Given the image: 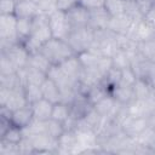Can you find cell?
<instances>
[{
  "label": "cell",
  "mask_w": 155,
  "mask_h": 155,
  "mask_svg": "<svg viewBox=\"0 0 155 155\" xmlns=\"http://www.w3.org/2000/svg\"><path fill=\"white\" fill-rule=\"evenodd\" d=\"M40 52L50 61L52 65H61L64 61L76 54L67 40L57 38H51L48 41L42 44Z\"/></svg>",
  "instance_id": "6da1fadb"
},
{
  "label": "cell",
  "mask_w": 155,
  "mask_h": 155,
  "mask_svg": "<svg viewBox=\"0 0 155 155\" xmlns=\"http://www.w3.org/2000/svg\"><path fill=\"white\" fill-rule=\"evenodd\" d=\"M93 40H94V30L91 29L88 25L73 28L70 34L67 38L68 44L70 45V47L74 50L76 54L90 50L92 47Z\"/></svg>",
  "instance_id": "7a4b0ae2"
},
{
  "label": "cell",
  "mask_w": 155,
  "mask_h": 155,
  "mask_svg": "<svg viewBox=\"0 0 155 155\" xmlns=\"http://www.w3.org/2000/svg\"><path fill=\"white\" fill-rule=\"evenodd\" d=\"M17 21L15 15H0V48L18 42Z\"/></svg>",
  "instance_id": "3957f363"
},
{
  "label": "cell",
  "mask_w": 155,
  "mask_h": 155,
  "mask_svg": "<svg viewBox=\"0 0 155 155\" xmlns=\"http://www.w3.org/2000/svg\"><path fill=\"white\" fill-rule=\"evenodd\" d=\"M48 24L52 31V38H57V39L67 40L68 35L73 29L67 17V13L59 10H57L56 12L48 16Z\"/></svg>",
  "instance_id": "277c9868"
},
{
  "label": "cell",
  "mask_w": 155,
  "mask_h": 155,
  "mask_svg": "<svg viewBox=\"0 0 155 155\" xmlns=\"http://www.w3.org/2000/svg\"><path fill=\"white\" fill-rule=\"evenodd\" d=\"M0 53L5 54L15 64V67L18 70L28 65V59H29L30 53L27 51L24 45L19 41L16 44H12L5 48H0Z\"/></svg>",
  "instance_id": "5b68a950"
},
{
  "label": "cell",
  "mask_w": 155,
  "mask_h": 155,
  "mask_svg": "<svg viewBox=\"0 0 155 155\" xmlns=\"http://www.w3.org/2000/svg\"><path fill=\"white\" fill-rule=\"evenodd\" d=\"M28 137L33 149L34 154H56L57 153V139L51 138L45 132L33 134V136H24Z\"/></svg>",
  "instance_id": "8992f818"
},
{
  "label": "cell",
  "mask_w": 155,
  "mask_h": 155,
  "mask_svg": "<svg viewBox=\"0 0 155 155\" xmlns=\"http://www.w3.org/2000/svg\"><path fill=\"white\" fill-rule=\"evenodd\" d=\"M127 35L137 44L143 42V41L149 40L155 36V28H153L144 18H142L139 21L133 22Z\"/></svg>",
  "instance_id": "52a82bcc"
},
{
  "label": "cell",
  "mask_w": 155,
  "mask_h": 155,
  "mask_svg": "<svg viewBox=\"0 0 155 155\" xmlns=\"http://www.w3.org/2000/svg\"><path fill=\"white\" fill-rule=\"evenodd\" d=\"M121 131L132 138H136L143 130L148 127L147 119L144 116H138V115H132L130 114L120 125Z\"/></svg>",
  "instance_id": "ba28073f"
},
{
  "label": "cell",
  "mask_w": 155,
  "mask_h": 155,
  "mask_svg": "<svg viewBox=\"0 0 155 155\" xmlns=\"http://www.w3.org/2000/svg\"><path fill=\"white\" fill-rule=\"evenodd\" d=\"M69 108H70V117L79 120L86 116V114L93 108V104L88 101L86 94L76 92V96L73 99V102L69 104Z\"/></svg>",
  "instance_id": "9c48e42d"
},
{
  "label": "cell",
  "mask_w": 155,
  "mask_h": 155,
  "mask_svg": "<svg viewBox=\"0 0 155 155\" xmlns=\"http://www.w3.org/2000/svg\"><path fill=\"white\" fill-rule=\"evenodd\" d=\"M18 74V78H19V81L22 84V86H25L28 84H31V85H40L46 80L47 78V74L40 69H36V68H33L30 65H27L22 69H19L17 71Z\"/></svg>",
  "instance_id": "30bf717a"
},
{
  "label": "cell",
  "mask_w": 155,
  "mask_h": 155,
  "mask_svg": "<svg viewBox=\"0 0 155 155\" xmlns=\"http://www.w3.org/2000/svg\"><path fill=\"white\" fill-rule=\"evenodd\" d=\"M67 17L71 24L73 28L79 27H87L90 21V10L84 7L80 4H76L74 7H71L69 11L65 12Z\"/></svg>",
  "instance_id": "8fae6325"
},
{
  "label": "cell",
  "mask_w": 155,
  "mask_h": 155,
  "mask_svg": "<svg viewBox=\"0 0 155 155\" xmlns=\"http://www.w3.org/2000/svg\"><path fill=\"white\" fill-rule=\"evenodd\" d=\"M110 18H111L110 13L104 7L90 10L88 27L91 29H93V30H104V29H108Z\"/></svg>",
  "instance_id": "7c38bea8"
},
{
  "label": "cell",
  "mask_w": 155,
  "mask_h": 155,
  "mask_svg": "<svg viewBox=\"0 0 155 155\" xmlns=\"http://www.w3.org/2000/svg\"><path fill=\"white\" fill-rule=\"evenodd\" d=\"M29 104L25 97V92H24V87L23 86H18L15 87L12 90H8V94L7 98L5 101V103L1 107H6L7 109H10L11 111L19 109L24 105Z\"/></svg>",
  "instance_id": "4fadbf2b"
},
{
  "label": "cell",
  "mask_w": 155,
  "mask_h": 155,
  "mask_svg": "<svg viewBox=\"0 0 155 155\" xmlns=\"http://www.w3.org/2000/svg\"><path fill=\"white\" fill-rule=\"evenodd\" d=\"M62 70L76 84H79V80L82 75V71H84V67L78 57V54L75 56H71L70 58H68L67 61H64L61 65Z\"/></svg>",
  "instance_id": "5bb4252c"
},
{
  "label": "cell",
  "mask_w": 155,
  "mask_h": 155,
  "mask_svg": "<svg viewBox=\"0 0 155 155\" xmlns=\"http://www.w3.org/2000/svg\"><path fill=\"white\" fill-rule=\"evenodd\" d=\"M76 133L73 130H65L57 139L56 154H73L76 148Z\"/></svg>",
  "instance_id": "9a60e30c"
},
{
  "label": "cell",
  "mask_w": 155,
  "mask_h": 155,
  "mask_svg": "<svg viewBox=\"0 0 155 155\" xmlns=\"http://www.w3.org/2000/svg\"><path fill=\"white\" fill-rule=\"evenodd\" d=\"M34 119V114H33V109L30 104H27L19 109H16L12 111L11 114V122L12 125L24 128L27 127Z\"/></svg>",
  "instance_id": "2e32d148"
},
{
  "label": "cell",
  "mask_w": 155,
  "mask_h": 155,
  "mask_svg": "<svg viewBox=\"0 0 155 155\" xmlns=\"http://www.w3.org/2000/svg\"><path fill=\"white\" fill-rule=\"evenodd\" d=\"M133 21L125 13H120L116 16H111L108 29L114 34H127Z\"/></svg>",
  "instance_id": "e0dca14e"
},
{
  "label": "cell",
  "mask_w": 155,
  "mask_h": 155,
  "mask_svg": "<svg viewBox=\"0 0 155 155\" xmlns=\"http://www.w3.org/2000/svg\"><path fill=\"white\" fill-rule=\"evenodd\" d=\"M110 94L115 98L116 102L125 104V105H130L133 101H136L132 86H125V85L119 84L117 86H115L110 90Z\"/></svg>",
  "instance_id": "ac0fdd59"
},
{
  "label": "cell",
  "mask_w": 155,
  "mask_h": 155,
  "mask_svg": "<svg viewBox=\"0 0 155 155\" xmlns=\"http://www.w3.org/2000/svg\"><path fill=\"white\" fill-rule=\"evenodd\" d=\"M31 109H33V114H34V119L40 120V121H47L48 119H51L52 116V108H53V103L41 98L38 102L30 104Z\"/></svg>",
  "instance_id": "d6986e66"
},
{
  "label": "cell",
  "mask_w": 155,
  "mask_h": 155,
  "mask_svg": "<svg viewBox=\"0 0 155 155\" xmlns=\"http://www.w3.org/2000/svg\"><path fill=\"white\" fill-rule=\"evenodd\" d=\"M39 15L36 0H22L16 4L15 16L17 18H34Z\"/></svg>",
  "instance_id": "ffe728a7"
},
{
  "label": "cell",
  "mask_w": 155,
  "mask_h": 155,
  "mask_svg": "<svg viewBox=\"0 0 155 155\" xmlns=\"http://www.w3.org/2000/svg\"><path fill=\"white\" fill-rule=\"evenodd\" d=\"M120 103L115 101V98L111 96V94H108L107 97H104L103 99H101L99 102H97L93 108L104 117H108V119H111V116L114 115L117 105Z\"/></svg>",
  "instance_id": "44dd1931"
},
{
  "label": "cell",
  "mask_w": 155,
  "mask_h": 155,
  "mask_svg": "<svg viewBox=\"0 0 155 155\" xmlns=\"http://www.w3.org/2000/svg\"><path fill=\"white\" fill-rule=\"evenodd\" d=\"M132 87H133V92H134L136 99L147 101V99H150V98L155 97L154 87L148 81H145L143 79H138L137 78V80H136V82H134V85Z\"/></svg>",
  "instance_id": "7402d4cb"
},
{
  "label": "cell",
  "mask_w": 155,
  "mask_h": 155,
  "mask_svg": "<svg viewBox=\"0 0 155 155\" xmlns=\"http://www.w3.org/2000/svg\"><path fill=\"white\" fill-rule=\"evenodd\" d=\"M41 91H42V97L45 99L52 103L61 102V90L50 78H46V80L41 84Z\"/></svg>",
  "instance_id": "603a6c76"
},
{
  "label": "cell",
  "mask_w": 155,
  "mask_h": 155,
  "mask_svg": "<svg viewBox=\"0 0 155 155\" xmlns=\"http://www.w3.org/2000/svg\"><path fill=\"white\" fill-rule=\"evenodd\" d=\"M108 94H110V91L102 84H97L92 87L88 88V91L86 92V97L88 98V101L94 105L97 102H99L101 99H103L104 97H107Z\"/></svg>",
  "instance_id": "cb8c5ba5"
},
{
  "label": "cell",
  "mask_w": 155,
  "mask_h": 155,
  "mask_svg": "<svg viewBox=\"0 0 155 155\" xmlns=\"http://www.w3.org/2000/svg\"><path fill=\"white\" fill-rule=\"evenodd\" d=\"M132 53H128V52L122 51V50H116L115 53L111 56L113 67H115V68H117L120 70L130 68L131 67V54Z\"/></svg>",
  "instance_id": "d4e9b609"
},
{
  "label": "cell",
  "mask_w": 155,
  "mask_h": 155,
  "mask_svg": "<svg viewBox=\"0 0 155 155\" xmlns=\"http://www.w3.org/2000/svg\"><path fill=\"white\" fill-rule=\"evenodd\" d=\"M28 65L40 69L42 71H45L47 74V71L50 70V68L52 67V64L50 63V61L41 53V52H36V53H31L29 54V59H28Z\"/></svg>",
  "instance_id": "484cf974"
},
{
  "label": "cell",
  "mask_w": 155,
  "mask_h": 155,
  "mask_svg": "<svg viewBox=\"0 0 155 155\" xmlns=\"http://www.w3.org/2000/svg\"><path fill=\"white\" fill-rule=\"evenodd\" d=\"M115 44L117 50H122L128 53L136 52L138 46V44L133 41L127 34H115Z\"/></svg>",
  "instance_id": "4316f807"
},
{
  "label": "cell",
  "mask_w": 155,
  "mask_h": 155,
  "mask_svg": "<svg viewBox=\"0 0 155 155\" xmlns=\"http://www.w3.org/2000/svg\"><path fill=\"white\" fill-rule=\"evenodd\" d=\"M137 51L148 61L155 63V36L145 40L143 42H138Z\"/></svg>",
  "instance_id": "83f0119b"
},
{
  "label": "cell",
  "mask_w": 155,
  "mask_h": 155,
  "mask_svg": "<svg viewBox=\"0 0 155 155\" xmlns=\"http://www.w3.org/2000/svg\"><path fill=\"white\" fill-rule=\"evenodd\" d=\"M69 117H70V108H69V104H67L64 102L53 103L51 119H54V120L61 121V122L64 124Z\"/></svg>",
  "instance_id": "f1b7e54d"
},
{
  "label": "cell",
  "mask_w": 155,
  "mask_h": 155,
  "mask_svg": "<svg viewBox=\"0 0 155 155\" xmlns=\"http://www.w3.org/2000/svg\"><path fill=\"white\" fill-rule=\"evenodd\" d=\"M120 81H121V70L117 69V68H115V67H111L105 73V75L103 76V79H102L101 82L110 91L113 87L117 86L120 84Z\"/></svg>",
  "instance_id": "f546056e"
},
{
  "label": "cell",
  "mask_w": 155,
  "mask_h": 155,
  "mask_svg": "<svg viewBox=\"0 0 155 155\" xmlns=\"http://www.w3.org/2000/svg\"><path fill=\"white\" fill-rule=\"evenodd\" d=\"M23 138H24L23 128L17 127L15 125H12L2 136H0V140L7 142V143H12V144H19Z\"/></svg>",
  "instance_id": "4dcf8cb0"
},
{
  "label": "cell",
  "mask_w": 155,
  "mask_h": 155,
  "mask_svg": "<svg viewBox=\"0 0 155 155\" xmlns=\"http://www.w3.org/2000/svg\"><path fill=\"white\" fill-rule=\"evenodd\" d=\"M65 131L63 122L57 121L54 119H48L47 121H45V133L48 134L51 138L53 139H58L63 132Z\"/></svg>",
  "instance_id": "1f68e13d"
},
{
  "label": "cell",
  "mask_w": 155,
  "mask_h": 155,
  "mask_svg": "<svg viewBox=\"0 0 155 155\" xmlns=\"http://www.w3.org/2000/svg\"><path fill=\"white\" fill-rule=\"evenodd\" d=\"M33 18H18L17 21V35L18 41H23L30 35Z\"/></svg>",
  "instance_id": "d6a6232c"
},
{
  "label": "cell",
  "mask_w": 155,
  "mask_h": 155,
  "mask_svg": "<svg viewBox=\"0 0 155 155\" xmlns=\"http://www.w3.org/2000/svg\"><path fill=\"white\" fill-rule=\"evenodd\" d=\"M24 92H25V97H27V101H28L29 104H33V103L38 102L39 99L44 98L40 85L28 84V85L24 86Z\"/></svg>",
  "instance_id": "836d02e7"
},
{
  "label": "cell",
  "mask_w": 155,
  "mask_h": 155,
  "mask_svg": "<svg viewBox=\"0 0 155 155\" xmlns=\"http://www.w3.org/2000/svg\"><path fill=\"white\" fill-rule=\"evenodd\" d=\"M124 13L127 15L133 22L139 21L142 18H144V16L142 15L138 5L136 1H125L124 4Z\"/></svg>",
  "instance_id": "e575fe53"
},
{
  "label": "cell",
  "mask_w": 155,
  "mask_h": 155,
  "mask_svg": "<svg viewBox=\"0 0 155 155\" xmlns=\"http://www.w3.org/2000/svg\"><path fill=\"white\" fill-rule=\"evenodd\" d=\"M36 4H38V11L40 15L50 16L58 10L57 0H36Z\"/></svg>",
  "instance_id": "d590c367"
},
{
  "label": "cell",
  "mask_w": 155,
  "mask_h": 155,
  "mask_svg": "<svg viewBox=\"0 0 155 155\" xmlns=\"http://www.w3.org/2000/svg\"><path fill=\"white\" fill-rule=\"evenodd\" d=\"M18 86H22V84L19 81V78H18L17 73L7 74V75H0V87H5V88L12 90V88L18 87Z\"/></svg>",
  "instance_id": "8d00e7d4"
},
{
  "label": "cell",
  "mask_w": 155,
  "mask_h": 155,
  "mask_svg": "<svg viewBox=\"0 0 155 155\" xmlns=\"http://www.w3.org/2000/svg\"><path fill=\"white\" fill-rule=\"evenodd\" d=\"M124 0H105L104 8L110 13V16H116L124 13Z\"/></svg>",
  "instance_id": "74e56055"
},
{
  "label": "cell",
  "mask_w": 155,
  "mask_h": 155,
  "mask_svg": "<svg viewBox=\"0 0 155 155\" xmlns=\"http://www.w3.org/2000/svg\"><path fill=\"white\" fill-rule=\"evenodd\" d=\"M18 69L15 67V64L2 53H0V75H7V74H15Z\"/></svg>",
  "instance_id": "f35d334b"
},
{
  "label": "cell",
  "mask_w": 155,
  "mask_h": 155,
  "mask_svg": "<svg viewBox=\"0 0 155 155\" xmlns=\"http://www.w3.org/2000/svg\"><path fill=\"white\" fill-rule=\"evenodd\" d=\"M0 155H21L19 144H12L0 140Z\"/></svg>",
  "instance_id": "ab89813d"
},
{
  "label": "cell",
  "mask_w": 155,
  "mask_h": 155,
  "mask_svg": "<svg viewBox=\"0 0 155 155\" xmlns=\"http://www.w3.org/2000/svg\"><path fill=\"white\" fill-rule=\"evenodd\" d=\"M136 80H137V75L134 74V71H133V69L131 67L121 70V81H120L121 85L133 86Z\"/></svg>",
  "instance_id": "60d3db41"
},
{
  "label": "cell",
  "mask_w": 155,
  "mask_h": 155,
  "mask_svg": "<svg viewBox=\"0 0 155 155\" xmlns=\"http://www.w3.org/2000/svg\"><path fill=\"white\" fill-rule=\"evenodd\" d=\"M16 4L15 0H0V15H15Z\"/></svg>",
  "instance_id": "b9f144b4"
},
{
  "label": "cell",
  "mask_w": 155,
  "mask_h": 155,
  "mask_svg": "<svg viewBox=\"0 0 155 155\" xmlns=\"http://www.w3.org/2000/svg\"><path fill=\"white\" fill-rule=\"evenodd\" d=\"M105 0H79V4L86 7L87 10H94L99 7H104Z\"/></svg>",
  "instance_id": "7bdbcfd3"
},
{
  "label": "cell",
  "mask_w": 155,
  "mask_h": 155,
  "mask_svg": "<svg viewBox=\"0 0 155 155\" xmlns=\"http://www.w3.org/2000/svg\"><path fill=\"white\" fill-rule=\"evenodd\" d=\"M76 4H79V0H57V8L59 11L67 12Z\"/></svg>",
  "instance_id": "ee69618b"
},
{
  "label": "cell",
  "mask_w": 155,
  "mask_h": 155,
  "mask_svg": "<svg viewBox=\"0 0 155 155\" xmlns=\"http://www.w3.org/2000/svg\"><path fill=\"white\" fill-rule=\"evenodd\" d=\"M136 2H137V5H138V7H139L142 15L145 16L147 12H148V11L151 8V6L154 5L155 0H137Z\"/></svg>",
  "instance_id": "f6af8a7d"
},
{
  "label": "cell",
  "mask_w": 155,
  "mask_h": 155,
  "mask_svg": "<svg viewBox=\"0 0 155 155\" xmlns=\"http://www.w3.org/2000/svg\"><path fill=\"white\" fill-rule=\"evenodd\" d=\"M144 19H145L153 28H155V2H154V5L151 6V8L147 12V15L144 16Z\"/></svg>",
  "instance_id": "bcb514c9"
},
{
  "label": "cell",
  "mask_w": 155,
  "mask_h": 155,
  "mask_svg": "<svg viewBox=\"0 0 155 155\" xmlns=\"http://www.w3.org/2000/svg\"><path fill=\"white\" fill-rule=\"evenodd\" d=\"M145 119H147V124H148V126L149 127H151V128H155V108L145 116Z\"/></svg>",
  "instance_id": "7dc6e473"
},
{
  "label": "cell",
  "mask_w": 155,
  "mask_h": 155,
  "mask_svg": "<svg viewBox=\"0 0 155 155\" xmlns=\"http://www.w3.org/2000/svg\"><path fill=\"white\" fill-rule=\"evenodd\" d=\"M124 1H137V0H124Z\"/></svg>",
  "instance_id": "c3c4849f"
},
{
  "label": "cell",
  "mask_w": 155,
  "mask_h": 155,
  "mask_svg": "<svg viewBox=\"0 0 155 155\" xmlns=\"http://www.w3.org/2000/svg\"><path fill=\"white\" fill-rule=\"evenodd\" d=\"M15 1H16V2H18V1H22V0H15Z\"/></svg>",
  "instance_id": "681fc988"
}]
</instances>
